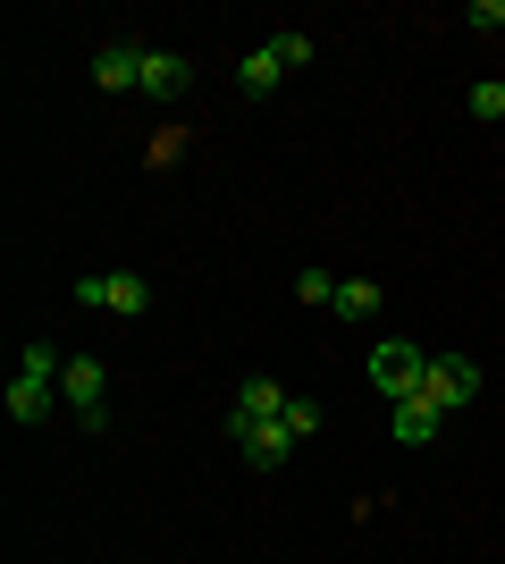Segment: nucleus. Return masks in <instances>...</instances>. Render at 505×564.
Listing matches in <instances>:
<instances>
[{
  "label": "nucleus",
  "instance_id": "1",
  "mask_svg": "<svg viewBox=\"0 0 505 564\" xmlns=\"http://www.w3.org/2000/svg\"><path fill=\"white\" fill-rule=\"evenodd\" d=\"M59 371H68V354L34 337V346L18 354V379H9V422H25V430L51 422V413L68 404V397H59Z\"/></svg>",
  "mask_w": 505,
  "mask_h": 564
},
{
  "label": "nucleus",
  "instance_id": "2",
  "mask_svg": "<svg viewBox=\"0 0 505 564\" xmlns=\"http://www.w3.org/2000/svg\"><path fill=\"white\" fill-rule=\"evenodd\" d=\"M312 430H320V404H312V397H287V413H278V422H262V430H244L237 455H244L253 471H278L304 438H312Z\"/></svg>",
  "mask_w": 505,
  "mask_h": 564
},
{
  "label": "nucleus",
  "instance_id": "3",
  "mask_svg": "<svg viewBox=\"0 0 505 564\" xmlns=\"http://www.w3.org/2000/svg\"><path fill=\"white\" fill-rule=\"evenodd\" d=\"M421 397H430L447 422H455V413H472V404H481V362H472V354H430Z\"/></svg>",
  "mask_w": 505,
  "mask_h": 564
},
{
  "label": "nucleus",
  "instance_id": "4",
  "mask_svg": "<svg viewBox=\"0 0 505 564\" xmlns=\"http://www.w3.org/2000/svg\"><path fill=\"white\" fill-rule=\"evenodd\" d=\"M421 379H430V354L421 346H405V337H380V346H371V388H380L387 404L421 397Z\"/></svg>",
  "mask_w": 505,
  "mask_h": 564
},
{
  "label": "nucleus",
  "instance_id": "5",
  "mask_svg": "<svg viewBox=\"0 0 505 564\" xmlns=\"http://www.w3.org/2000/svg\"><path fill=\"white\" fill-rule=\"evenodd\" d=\"M76 304H85V312H119V321H144V312H152V279H144V270L76 279Z\"/></svg>",
  "mask_w": 505,
  "mask_h": 564
},
{
  "label": "nucleus",
  "instance_id": "6",
  "mask_svg": "<svg viewBox=\"0 0 505 564\" xmlns=\"http://www.w3.org/2000/svg\"><path fill=\"white\" fill-rule=\"evenodd\" d=\"M59 397L85 430H110V379H101L94 354H68V371H59Z\"/></svg>",
  "mask_w": 505,
  "mask_h": 564
},
{
  "label": "nucleus",
  "instance_id": "7",
  "mask_svg": "<svg viewBox=\"0 0 505 564\" xmlns=\"http://www.w3.org/2000/svg\"><path fill=\"white\" fill-rule=\"evenodd\" d=\"M278 413H287V388H278L270 371H253V379L237 388V404H228V438H244V430H262V422H278Z\"/></svg>",
  "mask_w": 505,
  "mask_h": 564
},
{
  "label": "nucleus",
  "instance_id": "8",
  "mask_svg": "<svg viewBox=\"0 0 505 564\" xmlns=\"http://www.w3.org/2000/svg\"><path fill=\"white\" fill-rule=\"evenodd\" d=\"M135 76H144V43L110 34V43L94 51V85H101V94H135Z\"/></svg>",
  "mask_w": 505,
  "mask_h": 564
},
{
  "label": "nucleus",
  "instance_id": "9",
  "mask_svg": "<svg viewBox=\"0 0 505 564\" xmlns=\"http://www.w3.org/2000/svg\"><path fill=\"white\" fill-rule=\"evenodd\" d=\"M194 85V59H177V51H144V76H135V94L152 101H177Z\"/></svg>",
  "mask_w": 505,
  "mask_h": 564
},
{
  "label": "nucleus",
  "instance_id": "10",
  "mask_svg": "<svg viewBox=\"0 0 505 564\" xmlns=\"http://www.w3.org/2000/svg\"><path fill=\"white\" fill-rule=\"evenodd\" d=\"M387 422H396V438H405V447H430L438 430H447V413H438L430 397H396V404H387Z\"/></svg>",
  "mask_w": 505,
  "mask_h": 564
},
{
  "label": "nucleus",
  "instance_id": "11",
  "mask_svg": "<svg viewBox=\"0 0 505 564\" xmlns=\"http://www.w3.org/2000/svg\"><path fill=\"white\" fill-rule=\"evenodd\" d=\"M278 76H287V68H278V51H244V68H237V94L244 101H262V94H278Z\"/></svg>",
  "mask_w": 505,
  "mask_h": 564
},
{
  "label": "nucleus",
  "instance_id": "12",
  "mask_svg": "<svg viewBox=\"0 0 505 564\" xmlns=\"http://www.w3.org/2000/svg\"><path fill=\"white\" fill-rule=\"evenodd\" d=\"M380 304H387V286H371V279H337V321H380Z\"/></svg>",
  "mask_w": 505,
  "mask_h": 564
},
{
  "label": "nucleus",
  "instance_id": "13",
  "mask_svg": "<svg viewBox=\"0 0 505 564\" xmlns=\"http://www.w3.org/2000/svg\"><path fill=\"white\" fill-rule=\"evenodd\" d=\"M463 110L481 118V127H505V85H472V94H463Z\"/></svg>",
  "mask_w": 505,
  "mask_h": 564
},
{
  "label": "nucleus",
  "instance_id": "14",
  "mask_svg": "<svg viewBox=\"0 0 505 564\" xmlns=\"http://www.w3.org/2000/svg\"><path fill=\"white\" fill-rule=\"evenodd\" d=\"M295 304H337V279L329 270H295Z\"/></svg>",
  "mask_w": 505,
  "mask_h": 564
},
{
  "label": "nucleus",
  "instance_id": "15",
  "mask_svg": "<svg viewBox=\"0 0 505 564\" xmlns=\"http://www.w3.org/2000/svg\"><path fill=\"white\" fill-rule=\"evenodd\" d=\"M270 51H278V68H312V34H278V43H270Z\"/></svg>",
  "mask_w": 505,
  "mask_h": 564
},
{
  "label": "nucleus",
  "instance_id": "16",
  "mask_svg": "<svg viewBox=\"0 0 505 564\" xmlns=\"http://www.w3.org/2000/svg\"><path fill=\"white\" fill-rule=\"evenodd\" d=\"M463 25H481V34H505V0H472V9H463Z\"/></svg>",
  "mask_w": 505,
  "mask_h": 564
}]
</instances>
